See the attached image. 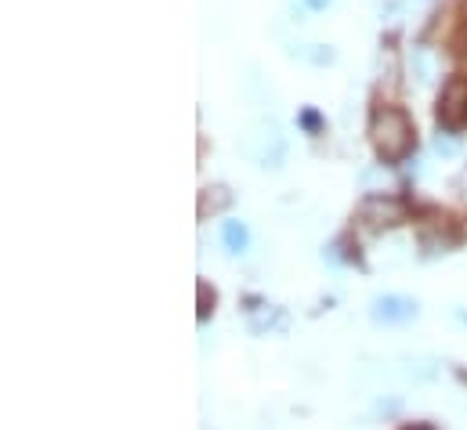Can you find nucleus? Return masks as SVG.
<instances>
[{
    "mask_svg": "<svg viewBox=\"0 0 467 430\" xmlns=\"http://www.w3.org/2000/svg\"><path fill=\"white\" fill-rule=\"evenodd\" d=\"M369 138H373V148L384 163H399L410 148H413V123L402 108H380L369 123Z\"/></svg>",
    "mask_w": 467,
    "mask_h": 430,
    "instance_id": "f257e3e1",
    "label": "nucleus"
},
{
    "mask_svg": "<svg viewBox=\"0 0 467 430\" xmlns=\"http://www.w3.org/2000/svg\"><path fill=\"white\" fill-rule=\"evenodd\" d=\"M358 217L369 224V228H391V224H402L406 220V203L395 200V196H366Z\"/></svg>",
    "mask_w": 467,
    "mask_h": 430,
    "instance_id": "f03ea898",
    "label": "nucleus"
},
{
    "mask_svg": "<svg viewBox=\"0 0 467 430\" xmlns=\"http://www.w3.org/2000/svg\"><path fill=\"white\" fill-rule=\"evenodd\" d=\"M439 119L446 127H464L467 123V80L457 77L442 87V98H439Z\"/></svg>",
    "mask_w": 467,
    "mask_h": 430,
    "instance_id": "7ed1b4c3",
    "label": "nucleus"
},
{
    "mask_svg": "<svg viewBox=\"0 0 467 430\" xmlns=\"http://www.w3.org/2000/svg\"><path fill=\"white\" fill-rule=\"evenodd\" d=\"M373 319L377 322H410V319H417V301L399 297V293H384L373 301Z\"/></svg>",
    "mask_w": 467,
    "mask_h": 430,
    "instance_id": "20e7f679",
    "label": "nucleus"
},
{
    "mask_svg": "<svg viewBox=\"0 0 467 430\" xmlns=\"http://www.w3.org/2000/svg\"><path fill=\"white\" fill-rule=\"evenodd\" d=\"M410 69H413V77H417L420 84H431V80L439 77L435 55H431V51H420V47H413V55H410Z\"/></svg>",
    "mask_w": 467,
    "mask_h": 430,
    "instance_id": "39448f33",
    "label": "nucleus"
},
{
    "mask_svg": "<svg viewBox=\"0 0 467 430\" xmlns=\"http://www.w3.org/2000/svg\"><path fill=\"white\" fill-rule=\"evenodd\" d=\"M229 203H233V192H229L225 185H214V189H203V196H200V217L218 214V210H225Z\"/></svg>",
    "mask_w": 467,
    "mask_h": 430,
    "instance_id": "423d86ee",
    "label": "nucleus"
},
{
    "mask_svg": "<svg viewBox=\"0 0 467 430\" xmlns=\"http://www.w3.org/2000/svg\"><path fill=\"white\" fill-rule=\"evenodd\" d=\"M222 239H225L229 253H243V250H246V242H250L246 224H243V220H229V224H225V231H222Z\"/></svg>",
    "mask_w": 467,
    "mask_h": 430,
    "instance_id": "0eeeda50",
    "label": "nucleus"
},
{
    "mask_svg": "<svg viewBox=\"0 0 467 430\" xmlns=\"http://www.w3.org/2000/svg\"><path fill=\"white\" fill-rule=\"evenodd\" d=\"M214 301H218L214 290H211L207 282H200V319H207V315L214 312Z\"/></svg>",
    "mask_w": 467,
    "mask_h": 430,
    "instance_id": "6e6552de",
    "label": "nucleus"
},
{
    "mask_svg": "<svg viewBox=\"0 0 467 430\" xmlns=\"http://www.w3.org/2000/svg\"><path fill=\"white\" fill-rule=\"evenodd\" d=\"M305 55H308L316 66H330V62L337 58V55H334V47H323V44H316V47H312V51H305Z\"/></svg>",
    "mask_w": 467,
    "mask_h": 430,
    "instance_id": "1a4fd4ad",
    "label": "nucleus"
},
{
    "mask_svg": "<svg viewBox=\"0 0 467 430\" xmlns=\"http://www.w3.org/2000/svg\"><path fill=\"white\" fill-rule=\"evenodd\" d=\"M435 148H439L442 156H453V152H457V141H453V138H442V134H439V141H435Z\"/></svg>",
    "mask_w": 467,
    "mask_h": 430,
    "instance_id": "9d476101",
    "label": "nucleus"
},
{
    "mask_svg": "<svg viewBox=\"0 0 467 430\" xmlns=\"http://www.w3.org/2000/svg\"><path fill=\"white\" fill-rule=\"evenodd\" d=\"M305 4H308V7H327L330 0H305Z\"/></svg>",
    "mask_w": 467,
    "mask_h": 430,
    "instance_id": "9b49d317",
    "label": "nucleus"
},
{
    "mask_svg": "<svg viewBox=\"0 0 467 430\" xmlns=\"http://www.w3.org/2000/svg\"><path fill=\"white\" fill-rule=\"evenodd\" d=\"M406 430H431L428 424H413V427H406Z\"/></svg>",
    "mask_w": 467,
    "mask_h": 430,
    "instance_id": "f8f14e48",
    "label": "nucleus"
}]
</instances>
